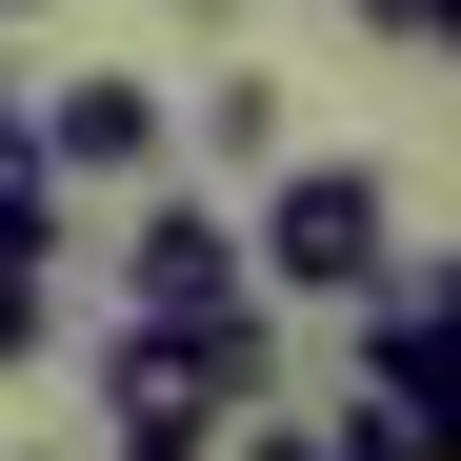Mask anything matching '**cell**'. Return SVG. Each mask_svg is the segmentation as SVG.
<instances>
[{
  "label": "cell",
  "instance_id": "obj_1",
  "mask_svg": "<svg viewBox=\"0 0 461 461\" xmlns=\"http://www.w3.org/2000/svg\"><path fill=\"white\" fill-rule=\"evenodd\" d=\"M261 402H281L261 301L241 321H101V461H221Z\"/></svg>",
  "mask_w": 461,
  "mask_h": 461
},
{
  "label": "cell",
  "instance_id": "obj_2",
  "mask_svg": "<svg viewBox=\"0 0 461 461\" xmlns=\"http://www.w3.org/2000/svg\"><path fill=\"white\" fill-rule=\"evenodd\" d=\"M402 261V201L361 161H261V301H361Z\"/></svg>",
  "mask_w": 461,
  "mask_h": 461
},
{
  "label": "cell",
  "instance_id": "obj_3",
  "mask_svg": "<svg viewBox=\"0 0 461 461\" xmlns=\"http://www.w3.org/2000/svg\"><path fill=\"white\" fill-rule=\"evenodd\" d=\"M261 301V241L221 201H140L121 221V321H241Z\"/></svg>",
  "mask_w": 461,
  "mask_h": 461
},
{
  "label": "cell",
  "instance_id": "obj_4",
  "mask_svg": "<svg viewBox=\"0 0 461 461\" xmlns=\"http://www.w3.org/2000/svg\"><path fill=\"white\" fill-rule=\"evenodd\" d=\"M21 140H41V181L81 201V181H161V140H181V121H161V81L81 60V81H41V101H21Z\"/></svg>",
  "mask_w": 461,
  "mask_h": 461
},
{
  "label": "cell",
  "instance_id": "obj_5",
  "mask_svg": "<svg viewBox=\"0 0 461 461\" xmlns=\"http://www.w3.org/2000/svg\"><path fill=\"white\" fill-rule=\"evenodd\" d=\"M441 381H461V261H381L361 281V402H441Z\"/></svg>",
  "mask_w": 461,
  "mask_h": 461
},
{
  "label": "cell",
  "instance_id": "obj_6",
  "mask_svg": "<svg viewBox=\"0 0 461 461\" xmlns=\"http://www.w3.org/2000/svg\"><path fill=\"white\" fill-rule=\"evenodd\" d=\"M0 261H60V181H41V140H21V101H0Z\"/></svg>",
  "mask_w": 461,
  "mask_h": 461
},
{
  "label": "cell",
  "instance_id": "obj_7",
  "mask_svg": "<svg viewBox=\"0 0 461 461\" xmlns=\"http://www.w3.org/2000/svg\"><path fill=\"white\" fill-rule=\"evenodd\" d=\"M221 461H402V441H381V402H361V421H281V402H261Z\"/></svg>",
  "mask_w": 461,
  "mask_h": 461
},
{
  "label": "cell",
  "instance_id": "obj_8",
  "mask_svg": "<svg viewBox=\"0 0 461 461\" xmlns=\"http://www.w3.org/2000/svg\"><path fill=\"white\" fill-rule=\"evenodd\" d=\"M201 161H281V81H221L201 101Z\"/></svg>",
  "mask_w": 461,
  "mask_h": 461
},
{
  "label": "cell",
  "instance_id": "obj_9",
  "mask_svg": "<svg viewBox=\"0 0 461 461\" xmlns=\"http://www.w3.org/2000/svg\"><path fill=\"white\" fill-rule=\"evenodd\" d=\"M41 341H60V281H41V261H0V361H41Z\"/></svg>",
  "mask_w": 461,
  "mask_h": 461
},
{
  "label": "cell",
  "instance_id": "obj_10",
  "mask_svg": "<svg viewBox=\"0 0 461 461\" xmlns=\"http://www.w3.org/2000/svg\"><path fill=\"white\" fill-rule=\"evenodd\" d=\"M421 41H441V60H461V0H421Z\"/></svg>",
  "mask_w": 461,
  "mask_h": 461
}]
</instances>
